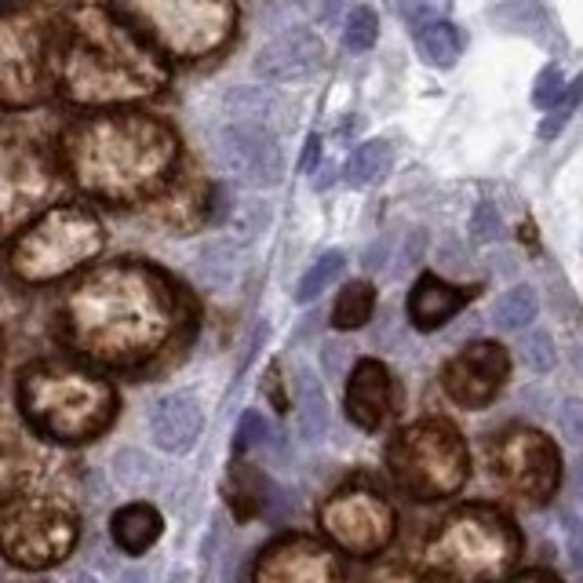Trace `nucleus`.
Wrapping results in <instances>:
<instances>
[{"mask_svg": "<svg viewBox=\"0 0 583 583\" xmlns=\"http://www.w3.org/2000/svg\"><path fill=\"white\" fill-rule=\"evenodd\" d=\"M117 583H150V576L143 573V569H128V573H121Z\"/></svg>", "mask_w": 583, "mask_h": 583, "instance_id": "41", "label": "nucleus"}, {"mask_svg": "<svg viewBox=\"0 0 583 583\" xmlns=\"http://www.w3.org/2000/svg\"><path fill=\"white\" fill-rule=\"evenodd\" d=\"M216 157L238 183L267 190L284 176V154L278 132L256 121H230L216 132Z\"/></svg>", "mask_w": 583, "mask_h": 583, "instance_id": "11", "label": "nucleus"}, {"mask_svg": "<svg viewBox=\"0 0 583 583\" xmlns=\"http://www.w3.org/2000/svg\"><path fill=\"white\" fill-rule=\"evenodd\" d=\"M387 160H391V143L372 139V143L357 146V150L351 154L343 176H346V183H351V186H365V183L376 179L383 168H387Z\"/></svg>", "mask_w": 583, "mask_h": 583, "instance_id": "29", "label": "nucleus"}, {"mask_svg": "<svg viewBox=\"0 0 583 583\" xmlns=\"http://www.w3.org/2000/svg\"><path fill=\"white\" fill-rule=\"evenodd\" d=\"M470 295L475 292L460 289V284L441 281L438 274H424L408 292V321L416 332H438L470 303Z\"/></svg>", "mask_w": 583, "mask_h": 583, "instance_id": "17", "label": "nucleus"}, {"mask_svg": "<svg viewBox=\"0 0 583 583\" xmlns=\"http://www.w3.org/2000/svg\"><path fill=\"white\" fill-rule=\"evenodd\" d=\"M416 44H419V55L438 70L456 66V59L464 52V37L456 27H449V22H427V27L419 30Z\"/></svg>", "mask_w": 583, "mask_h": 583, "instance_id": "24", "label": "nucleus"}, {"mask_svg": "<svg viewBox=\"0 0 583 583\" xmlns=\"http://www.w3.org/2000/svg\"><path fill=\"white\" fill-rule=\"evenodd\" d=\"M114 11L171 62L216 55L238 30L233 0H114Z\"/></svg>", "mask_w": 583, "mask_h": 583, "instance_id": "5", "label": "nucleus"}, {"mask_svg": "<svg viewBox=\"0 0 583 583\" xmlns=\"http://www.w3.org/2000/svg\"><path fill=\"white\" fill-rule=\"evenodd\" d=\"M492 27H500L507 33H543L548 30V15H543L540 4L532 0H511V4L492 11Z\"/></svg>", "mask_w": 583, "mask_h": 583, "instance_id": "28", "label": "nucleus"}, {"mask_svg": "<svg viewBox=\"0 0 583 583\" xmlns=\"http://www.w3.org/2000/svg\"><path fill=\"white\" fill-rule=\"evenodd\" d=\"M522 357L532 372H551L558 362L554 340L548 336V332H529V336L522 340Z\"/></svg>", "mask_w": 583, "mask_h": 583, "instance_id": "34", "label": "nucleus"}, {"mask_svg": "<svg viewBox=\"0 0 583 583\" xmlns=\"http://www.w3.org/2000/svg\"><path fill=\"white\" fill-rule=\"evenodd\" d=\"M343 267H346L343 252H325V256H321L317 263L310 267L306 274L300 278V284H295V303H310V300H317V295L325 292L329 284L343 274Z\"/></svg>", "mask_w": 583, "mask_h": 583, "instance_id": "30", "label": "nucleus"}, {"mask_svg": "<svg viewBox=\"0 0 583 583\" xmlns=\"http://www.w3.org/2000/svg\"><path fill=\"white\" fill-rule=\"evenodd\" d=\"M70 179L95 201L135 205L160 197L179 171V135L160 117L114 110L70 124L59 143Z\"/></svg>", "mask_w": 583, "mask_h": 583, "instance_id": "1", "label": "nucleus"}, {"mask_svg": "<svg viewBox=\"0 0 583 583\" xmlns=\"http://www.w3.org/2000/svg\"><path fill=\"white\" fill-rule=\"evenodd\" d=\"M165 532V518L154 503H128L110 518V537H114V548L139 558L154 548Z\"/></svg>", "mask_w": 583, "mask_h": 583, "instance_id": "18", "label": "nucleus"}, {"mask_svg": "<svg viewBox=\"0 0 583 583\" xmlns=\"http://www.w3.org/2000/svg\"><path fill=\"white\" fill-rule=\"evenodd\" d=\"M325 525L354 554H372L387 548V540L394 537L391 507L383 503V496L372 492H340L325 507Z\"/></svg>", "mask_w": 583, "mask_h": 583, "instance_id": "13", "label": "nucleus"}, {"mask_svg": "<svg viewBox=\"0 0 583 583\" xmlns=\"http://www.w3.org/2000/svg\"><path fill=\"white\" fill-rule=\"evenodd\" d=\"M573 368H576V376L583 379V346H573Z\"/></svg>", "mask_w": 583, "mask_h": 583, "instance_id": "42", "label": "nucleus"}, {"mask_svg": "<svg viewBox=\"0 0 583 583\" xmlns=\"http://www.w3.org/2000/svg\"><path fill=\"white\" fill-rule=\"evenodd\" d=\"M511 379V357L500 343L478 340L445 365L441 387L460 408H486Z\"/></svg>", "mask_w": 583, "mask_h": 583, "instance_id": "12", "label": "nucleus"}, {"mask_svg": "<svg viewBox=\"0 0 583 583\" xmlns=\"http://www.w3.org/2000/svg\"><path fill=\"white\" fill-rule=\"evenodd\" d=\"M227 503L241 522H248V518H256L259 511H263L267 481L252 464H244V460L230 464V470H227Z\"/></svg>", "mask_w": 583, "mask_h": 583, "instance_id": "20", "label": "nucleus"}, {"mask_svg": "<svg viewBox=\"0 0 583 583\" xmlns=\"http://www.w3.org/2000/svg\"><path fill=\"white\" fill-rule=\"evenodd\" d=\"M8 4H11V0H8Z\"/></svg>", "mask_w": 583, "mask_h": 583, "instance_id": "46", "label": "nucleus"}, {"mask_svg": "<svg viewBox=\"0 0 583 583\" xmlns=\"http://www.w3.org/2000/svg\"><path fill=\"white\" fill-rule=\"evenodd\" d=\"M222 110H227L233 121H256V124H267V128H274V132H281L284 124L292 121V110L284 106L274 92H259V89L227 92Z\"/></svg>", "mask_w": 583, "mask_h": 583, "instance_id": "19", "label": "nucleus"}, {"mask_svg": "<svg viewBox=\"0 0 583 583\" xmlns=\"http://www.w3.org/2000/svg\"><path fill=\"white\" fill-rule=\"evenodd\" d=\"M66 336L98 362H139L168 340L176 325V295L150 267L114 263L84 278L66 295Z\"/></svg>", "mask_w": 583, "mask_h": 583, "instance_id": "3", "label": "nucleus"}, {"mask_svg": "<svg viewBox=\"0 0 583 583\" xmlns=\"http://www.w3.org/2000/svg\"><path fill=\"white\" fill-rule=\"evenodd\" d=\"M238 267H241V252L233 244H208L201 259H197V274L201 281H208L212 289H222L238 278Z\"/></svg>", "mask_w": 583, "mask_h": 583, "instance_id": "27", "label": "nucleus"}, {"mask_svg": "<svg viewBox=\"0 0 583 583\" xmlns=\"http://www.w3.org/2000/svg\"><path fill=\"white\" fill-rule=\"evenodd\" d=\"M372 314H376V284L351 281V284H343V292L336 295V306H332V329H340V332L365 329Z\"/></svg>", "mask_w": 583, "mask_h": 583, "instance_id": "21", "label": "nucleus"}, {"mask_svg": "<svg viewBox=\"0 0 583 583\" xmlns=\"http://www.w3.org/2000/svg\"><path fill=\"white\" fill-rule=\"evenodd\" d=\"M306 540H300V548H295L292 554H270V565L274 573H289V569L295 565V573H310V583H332L336 580V565L329 562L325 551H314V548H303ZM303 583V580H295Z\"/></svg>", "mask_w": 583, "mask_h": 583, "instance_id": "25", "label": "nucleus"}, {"mask_svg": "<svg viewBox=\"0 0 583 583\" xmlns=\"http://www.w3.org/2000/svg\"><path fill=\"white\" fill-rule=\"evenodd\" d=\"M387 248H391V241H376L365 252V267L368 270H376V267H387Z\"/></svg>", "mask_w": 583, "mask_h": 583, "instance_id": "39", "label": "nucleus"}, {"mask_svg": "<svg viewBox=\"0 0 583 583\" xmlns=\"http://www.w3.org/2000/svg\"><path fill=\"white\" fill-rule=\"evenodd\" d=\"M537 314H540L537 292H532L529 284H514L511 292H503L500 300H496L492 321L500 332H525L532 321H537Z\"/></svg>", "mask_w": 583, "mask_h": 583, "instance_id": "23", "label": "nucleus"}, {"mask_svg": "<svg viewBox=\"0 0 583 583\" xmlns=\"http://www.w3.org/2000/svg\"><path fill=\"white\" fill-rule=\"evenodd\" d=\"M59 22L41 8H4L0 19V98L8 110L44 98L55 81Z\"/></svg>", "mask_w": 583, "mask_h": 583, "instance_id": "7", "label": "nucleus"}, {"mask_svg": "<svg viewBox=\"0 0 583 583\" xmlns=\"http://www.w3.org/2000/svg\"><path fill=\"white\" fill-rule=\"evenodd\" d=\"M168 583H190V580H186V573H183V569H176V573L168 576Z\"/></svg>", "mask_w": 583, "mask_h": 583, "instance_id": "43", "label": "nucleus"}, {"mask_svg": "<svg viewBox=\"0 0 583 583\" xmlns=\"http://www.w3.org/2000/svg\"><path fill=\"white\" fill-rule=\"evenodd\" d=\"M580 576H583V573H580Z\"/></svg>", "mask_w": 583, "mask_h": 583, "instance_id": "47", "label": "nucleus"}, {"mask_svg": "<svg viewBox=\"0 0 583 583\" xmlns=\"http://www.w3.org/2000/svg\"><path fill=\"white\" fill-rule=\"evenodd\" d=\"M270 438H274V430H270V424L263 419V413L248 408V413L241 416V424H238V434H233L230 449H233V456H244L248 449H263Z\"/></svg>", "mask_w": 583, "mask_h": 583, "instance_id": "32", "label": "nucleus"}, {"mask_svg": "<svg viewBox=\"0 0 583 583\" xmlns=\"http://www.w3.org/2000/svg\"><path fill=\"white\" fill-rule=\"evenodd\" d=\"M325 62V41L314 30H284L256 52V73L263 81L292 84L314 77Z\"/></svg>", "mask_w": 583, "mask_h": 583, "instance_id": "14", "label": "nucleus"}, {"mask_svg": "<svg viewBox=\"0 0 583 583\" xmlns=\"http://www.w3.org/2000/svg\"><path fill=\"white\" fill-rule=\"evenodd\" d=\"M98 252H103V222L77 205H59L11 238L8 270L27 284H48L84 267Z\"/></svg>", "mask_w": 583, "mask_h": 583, "instance_id": "6", "label": "nucleus"}, {"mask_svg": "<svg viewBox=\"0 0 583 583\" xmlns=\"http://www.w3.org/2000/svg\"><path fill=\"white\" fill-rule=\"evenodd\" d=\"M157 478H160V467L157 460H150L143 449H117L114 456V481H117V489H150L157 486Z\"/></svg>", "mask_w": 583, "mask_h": 583, "instance_id": "26", "label": "nucleus"}, {"mask_svg": "<svg viewBox=\"0 0 583 583\" xmlns=\"http://www.w3.org/2000/svg\"><path fill=\"white\" fill-rule=\"evenodd\" d=\"M263 391L270 394V405H274L278 413H289V402H284V398H289V391H284V383H281V365H278V362L267 368Z\"/></svg>", "mask_w": 583, "mask_h": 583, "instance_id": "38", "label": "nucleus"}, {"mask_svg": "<svg viewBox=\"0 0 583 583\" xmlns=\"http://www.w3.org/2000/svg\"><path fill=\"white\" fill-rule=\"evenodd\" d=\"M576 478H580V486H583V456L576 460Z\"/></svg>", "mask_w": 583, "mask_h": 583, "instance_id": "44", "label": "nucleus"}, {"mask_svg": "<svg viewBox=\"0 0 583 583\" xmlns=\"http://www.w3.org/2000/svg\"><path fill=\"white\" fill-rule=\"evenodd\" d=\"M379 37V19L372 8H354L351 19H346V30H343V44L351 52H368Z\"/></svg>", "mask_w": 583, "mask_h": 583, "instance_id": "31", "label": "nucleus"}, {"mask_svg": "<svg viewBox=\"0 0 583 583\" xmlns=\"http://www.w3.org/2000/svg\"><path fill=\"white\" fill-rule=\"evenodd\" d=\"M470 238L475 241H496L500 238V212H496V205H478V212H475V219H470Z\"/></svg>", "mask_w": 583, "mask_h": 583, "instance_id": "37", "label": "nucleus"}, {"mask_svg": "<svg viewBox=\"0 0 583 583\" xmlns=\"http://www.w3.org/2000/svg\"><path fill=\"white\" fill-rule=\"evenodd\" d=\"M77 583H95V580H92V576H81Z\"/></svg>", "mask_w": 583, "mask_h": 583, "instance_id": "45", "label": "nucleus"}, {"mask_svg": "<svg viewBox=\"0 0 583 583\" xmlns=\"http://www.w3.org/2000/svg\"><path fill=\"white\" fill-rule=\"evenodd\" d=\"M19 408L37 434L77 445L103 434L121 405L114 387L95 372L66 362H37L19 376Z\"/></svg>", "mask_w": 583, "mask_h": 583, "instance_id": "4", "label": "nucleus"}, {"mask_svg": "<svg viewBox=\"0 0 583 583\" xmlns=\"http://www.w3.org/2000/svg\"><path fill=\"white\" fill-rule=\"evenodd\" d=\"M565 73L558 70V66H548V70H540V77L537 84H532V103H537L540 110H558L565 103Z\"/></svg>", "mask_w": 583, "mask_h": 583, "instance_id": "33", "label": "nucleus"}, {"mask_svg": "<svg viewBox=\"0 0 583 583\" xmlns=\"http://www.w3.org/2000/svg\"><path fill=\"white\" fill-rule=\"evenodd\" d=\"M77 540V518L55 500L4 503V554L11 565L41 569L66 558Z\"/></svg>", "mask_w": 583, "mask_h": 583, "instance_id": "9", "label": "nucleus"}, {"mask_svg": "<svg viewBox=\"0 0 583 583\" xmlns=\"http://www.w3.org/2000/svg\"><path fill=\"white\" fill-rule=\"evenodd\" d=\"M55 190V160L33 139H19L8 132L4 154H0V208H4V230L11 233L19 219L41 208Z\"/></svg>", "mask_w": 583, "mask_h": 583, "instance_id": "10", "label": "nucleus"}, {"mask_svg": "<svg viewBox=\"0 0 583 583\" xmlns=\"http://www.w3.org/2000/svg\"><path fill=\"white\" fill-rule=\"evenodd\" d=\"M295 398H300V424L306 438H321L329 430V398L321 379L310 368L295 372Z\"/></svg>", "mask_w": 583, "mask_h": 583, "instance_id": "22", "label": "nucleus"}, {"mask_svg": "<svg viewBox=\"0 0 583 583\" xmlns=\"http://www.w3.org/2000/svg\"><path fill=\"white\" fill-rule=\"evenodd\" d=\"M558 427H562L565 441L583 445V398H565L558 408Z\"/></svg>", "mask_w": 583, "mask_h": 583, "instance_id": "36", "label": "nucleus"}, {"mask_svg": "<svg viewBox=\"0 0 583 583\" xmlns=\"http://www.w3.org/2000/svg\"><path fill=\"white\" fill-rule=\"evenodd\" d=\"M168 84L165 55L110 8H77L59 19L55 89L77 106H121Z\"/></svg>", "mask_w": 583, "mask_h": 583, "instance_id": "2", "label": "nucleus"}, {"mask_svg": "<svg viewBox=\"0 0 583 583\" xmlns=\"http://www.w3.org/2000/svg\"><path fill=\"white\" fill-rule=\"evenodd\" d=\"M317 157H321V139L314 135V139L306 143V150H303V168H306V171L314 168V165H317Z\"/></svg>", "mask_w": 583, "mask_h": 583, "instance_id": "40", "label": "nucleus"}, {"mask_svg": "<svg viewBox=\"0 0 583 583\" xmlns=\"http://www.w3.org/2000/svg\"><path fill=\"white\" fill-rule=\"evenodd\" d=\"M580 98H583V77L573 84V89H569L565 103L558 106V110H551V117L540 124V135H543V139H551V135H558V132L565 128V121L573 117V110H576V103H580Z\"/></svg>", "mask_w": 583, "mask_h": 583, "instance_id": "35", "label": "nucleus"}, {"mask_svg": "<svg viewBox=\"0 0 583 583\" xmlns=\"http://www.w3.org/2000/svg\"><path fill=\"white\" fill-rule=\"evenodd\" d=\"M391 470L416 500L452 496L467 478V445L449 419H427L402 430L391 445Z\"/></svg>", "mask_w": 583, "mask_h": 583, "instance_id": "8", "label": "nucleus"}, {"mask_svg": "<svg viewBox=\"0 0 583 583\" xmlns=\"http://www.w3.org/2000/svg\"><path fill=\"white\" fill-rule=\"evenodd\" d=\"M201 430H205V413H201V402L190 391L165 394L150 416V438L168 456L190 452L197 438H201Z\"/></svg>", "mask_w": 583, "mask_h": 583, "instance_id": "16", "label": "nucleus"}, {"mask_svg": "<svg viewBox=\"0 0 583 583\" xmlns=\"http://www.w3.org/2000/svg\"><path fill=\"white\" fill-rule=\"evenodd\" d=\"M346 416L354 427H362L365 434H376L391 419L394 408V383L391 372L376 357H362L354 365L351 379H346Z\"/></svg>", "mask_w": 583, "mask_h": 583, "instance_id": "15", "label": "nucleus"}]
</instances>
